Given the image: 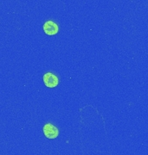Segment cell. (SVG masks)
<instances>
[{
    "label": "cell",
    "instance_id": "cell-1",
    "mask_svg": "<svg viewBox=\"0 0 148 155\" xmlns=\"http://www.w3.org/2000/svg\"><path fill=\"white\" fill-rule=\"evenodd\" d=\"M44 135L49 139H55L59 135L58 128L51 123H47L44 126Z\"/></svg>",
    "mask_w": 148,
    "mask_h": 155
},
{
    "label": "cell",
    "instance_id": "cell-2",
    "mask_svg": "<svg viewBox=\"0 0 148 155\" xmlns=\"http://www.w3.org/2000/svg\"><path fill=\"white\" fill-rule=\"evenodd\" d=\"M44 82L47 87L54 88L55 86H57V84L59 83V79L55 74L51 72H47L44 75Z\"/></svg>",
    "mask_w": 148,
    "mask_h": 155
},
{
    "label": "cell",
    "instance_id": "cell-3",
    "mask_svg": "<svg viewBox=\"0 0 148 155\" xmlns=\"http://www.w3.org/2000/svg\"><path fill=\"white\" fill-rule=\"evenodd\" d=\"M44 30L45 33L49 35H54L55 34L58 33V25L55 22L52 21H47L44 24Z\"/></svg>",
    "mask_w": 148,
    "mask_h": 155
}]
</instances>
